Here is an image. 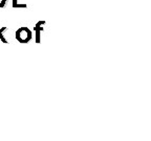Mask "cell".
I'll use <instances>...</instances> for the list:
<instances>
[{"label": "cell", "instance_id": "cell-1", "mask_svg": "<svg viewBox=\"0 0 151 141\" xmlns=\"http://www.w3.org/2000/svg\"><path fill=\"white\" fill-rule=\"evenodd\" d=\"M15 37H16V40L21 44H26L29 41L33 39V33L28 27L25 26H22V27L18 28L15 33Z\"/></svg>", "mask_w": 151, "mask_h": 141}, {"label": "cell", "instance_id": "cell-5", "mask_svg": "<svg viewBox=\"0 0 151 141\" xmlns=\"http://www.w3.org/2000/svg\"><path fill=\"white\" fill-rule=\"evenodd\" d=\"M6 3H7V0H1V1H0V9H3V7H5Z\"/></svg>", "mask_w": 151, "mask_h": 141}, {"label": "cell", "instance_id": "cell-4", "mask_svg": "<svg viewBox=\"0 0 151 141\" xmlns=\"http://www.w3.org/2000/svg\"><path fill=\"white\" fill-rule=\"evenodd\" d=\"M12 6L14 7V9H26L27 5H26L25 3H20L18 0H13Z\"/></svg>", "mask_w": 151, "mask_h": 141}, {"label": "cell", "instance_id": "cell-3", "mask_svg": "<svg viewBox=\"0 0 151 141\" xmlns=\"http://www.w3.org/2000/svg\"><path fill=\"white\" fill-rule=\"evenodd\" d=\"M7 31V27L6 26H2V27L0 28V41L4 44H9V40H7L6 38H5L4 33Z\"/></svg>", "mask_w": 151, "mask_h": 141}, {"label": "cell", "instance_id": "cell-2", "mask_svg": "<svg viewBox=\"0 0 151 141\" xmlns=\"http://www.w3.org/2000/svg\"><path fill=\"white\" fill-rule=\"evenodd\" d=\"M46 23V22L44 21V20H41V21H38L37 23H36V25L34 26V31H35V35H36V43L37 44H40L41 43V33H42L43 31V25Z\"/></svg>", "mask_w": 151, "mask_h": 141}]
</instances>
